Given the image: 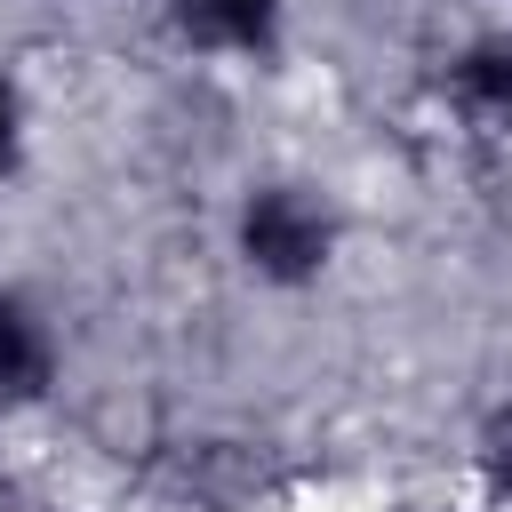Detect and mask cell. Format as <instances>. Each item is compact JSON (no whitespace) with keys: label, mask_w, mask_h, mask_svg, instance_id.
I'll list each match as a JSON object with an SVG mask.
<instances>
[{"label":"cell","mask_w":512,"mask_h":512,"mask_svg":"<svg viewBox=\"0 0 512 512\" xmlns=\"http://www.w3.org/2000/svg\"><path fill=\"white\" fill-rule=\"evenodd\" d=\"M472 184H480L488 216L512 232V120L504 128H472Z\"/></svg>","instance_id":"5b68a950"},{"label":"cell","mask_w":512,"mask_h":512,"mask_svg":"<svg viewBox=\"0 0 512 512\" xmlns=\"http://www.w3.org/2000/svg\"><path fill=\"white\" fill-rule=\"evenodd\" d=\"M488 512H512V504H488Z\"/></svg>","instance_id":"ba28073f"},{"label":"cell","mask_w":512,"mask_h":512,"mask_svg":"<svg viewBox=\"0 0 512 512\" xmlns=\"http://www.w3.org/2000/svg\"><path fill=\"white\" fill-rule=\"evenodd\" d=\"M16 152H24V96H16V80L0 72V176L16 168Z\"/></svg>","instance_id":"52a82bcc"},{"label":"cell","mask_w":512,"mask_h":512,"mask_svg":"<svg viewBox=\"0 0 512 512\" xmlns=\"http://www.w3.org/2000/svg\"><path fill=\"white\" fill-rule=\"evenodd\" d=\"M168 24L208 56H272L280 0H168Z\"/></svg>","instance_id":"3957f363"},{"label":"cell","mask_w":512,"mask_h":512,"mask_svg":"<svg viewBox=\"0 0 512 512\" xmlns=\"http://www.w3.org/2000/svg\"><path fill=\"white\" fill-rule=\"evenodd\" d=\"M440 96L464 128H504L512 120V32H488L440 64Z\"/></svg>","instance_id":"7a4b0ae2"},{"label":"cell","mask_w":512,"mask_h":512,"mask_svg":"<svg viewBox=\"0 0 512 512\" xmlns=\"http://www.w3.org/2000/svg\"><path fill=\"white\" fill-rule=\"evenodd\" d=\"M48 384H56V336H48V320L16 288H0V408L8 400H40Z\"/></svg>","instance_id":"277c9868"},{"label":"cell","mask_w":512,"mask_h":512,"mask_svg":"<svg viewBox=\"0 0 512 512\" xmlns=\"http://www.w3.org/2000/svg\"><path fill=\"white\" fill-rule=\"evenodd\" d=\"M480 480H488V504H512V392L480 424Z\"/></svg>","instance_id":"8992f818"},{"label":"cell","mask_w":512,"mask_h":512,"mask_svg":"<svg viewBox=\"0 0 512 512\" xmlns=\"http://www.w3.org/2000/svg\"><path fill=\"white\" fill-rule=\"evenodd\" d=\"M232 248L256 280L304 288L336 264V208L312 184H248V200L232 216Z\"/></svg>","instance_id":"6da1fadb"}]
</instances>
